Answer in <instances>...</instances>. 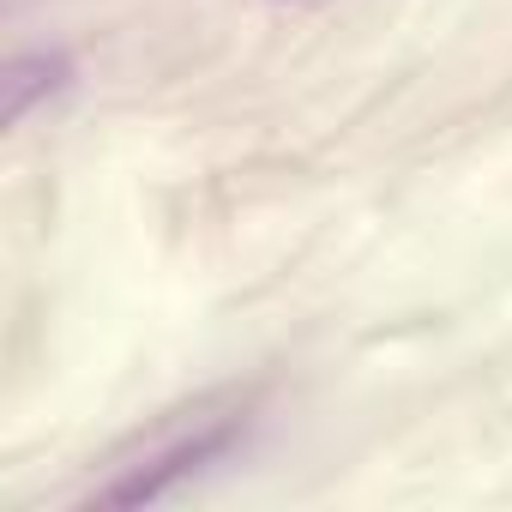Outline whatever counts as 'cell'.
Masks as SVG:
<instances>
[{
    "label": "cell",
    "mask_w": 512,
    "mask_h": 512,
    "mask_svg": "<svg viewBox=\"0 0 512 512\" xmlns=\"http://www.w3.org/2000/svg\"><path fill=\"white\" fill-rule=\"evenodd\" d=\"M247 422H253V404H229V410L193 416L187 428H175L169 440H157L145 458H133L115 482L91 488V506H151V500H163L175 482H187L205 464H217L223 452H235L241 434H247Z\"/></svg>",
    "instance_id": "1"
},
{
    "label": "cell",
    "mask_w": 512,
    "mask_h": 512,
    "mask_svg": "<svg viewBox=\"0 0 512 512\" xmlns=\"http://www.w3.org/2000/svg\"><path fill=\"white\" fill-rule=\"evenodd\" d=\"M73 85V55L67 49H19L0 73V121L25 127V115Z\"/></svg>",
    "instance_id": "2"
}]
</instances>
